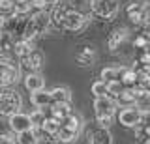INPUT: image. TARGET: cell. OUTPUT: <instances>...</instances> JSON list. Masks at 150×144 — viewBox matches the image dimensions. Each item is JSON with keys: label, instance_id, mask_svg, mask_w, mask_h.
Here are the masks:
<instances>
[{"label": "cell", "instance_id": "cell-1", "mask_svg": "<svg viewBox=\"0 0 150 144\" xmlns=\"http://www.w3.org/2000/svg\"><path fill=\"white\" fill-rule=\"evenodd\" d=\"M116 110H118V107H116L115 99H111L109 96L94 99V114H96L98 125H101V127H109L112 124V120L116 116Z\"/></svg>", "mask_w": 150, "mask_h": 144}, {"label": "cell", "instance_id": "cell-2", "mask_svg": "<svg viewBox=\"0 0 150 144\" xmlns=\"http://www.w3.org/2000/svg\"><path fill=\"white\" fill-rule=\"evenodd\" d=\"M23 97L15 88H4L0 92V116H11L21 110Z\"/></svg>", "mask_w": 150, "mask_h": 144}, {"label": "cell", "instance_id": "cell-3", "mask_svg": "<svg viewBox=\"0 0 150 144\" xmlns=\"http://www.w3.org/2000/svg\"><path fill=\"white\" fill-rule=\"evenodd\" d=\"M88 8L94 15L101 17L105 21H111L118 13V2L116 0H88Z\"/></svg>", "mask_w": 150, "mask_h": 144}, {"label": "cell", "instance_id": "cell-4", "mask_svg": "<svg viewBox=\"0 0 150 144\" xmlns=\"http://www.w3.org/2000/svg\"><path fill=\"white\" fill-rule=\"evenodd\" d=\"M86 25H88V15L86 13L77 11V10H73V8H68L60 28L69 30V32H81V30L86 28Z\"/></svg>", "mask_w": 150, "mask_h": 144}, {"label": "cell", "instance_id": "cell-5", "mask_svg": "<svg viewBox=\"0 0 150 144\" xmlns=\"http://www.w3.org/2000/svg\"><path fill=\"white\" fill-rule=\"evenodd\" d=\"M116 118H118L120 125H124V127H135L143 120H146V114H143V110L137 105H128V107H120Z\"/></svg>", "mask_w": 150, "mask_h": 144}, {"label": "cell", "instance_id": "cell-6", "mask_svg": "<svg viewBox=\"0 0 150 144\" xmlns=\"http://www.w3.org/2000/svg\"><path fill=\"white\" fill-rule=\"evenodd\" d=\"M126 13H128L129 21L135 22V25H146L148 22V6L146 2H131L128 8H126Z\"/></svg>", "mask_w": 150, "mask_h": 144}, {"label": "cell", "instance_id": "cell-7", "mask_svg": "<svg viewBox=\"0 0 150 144\" xmlns=\"http://www.w3.org/2000/svg\"><path fill=\"white\" fill-rule=\"evenodd\" d=\"M19 81V67L15 64H0V88H11Z\"/></svg>", "mask_w": 150, "mask_h": 144}, {"label": "cell", "instance_id": "cell-8", "mask_svg": "<svg viewBox=\"0 0 150 144\" xmlns=\"http://www.w3.org/2000/svg\"><path fill=\"white\" fill-rule=\"evenodd\" d=\"M8 127L11 133H21V131H26V129H34L32 127V122H30V116L21 112V110L11 114V116H8Z\"/></svg>", "mask_w": 150, "mask_h": 144}, {"label": "cell", "instance_id": "cell-9", "mask_svg": "<svg viewBox=\"0 0 150 144\" xmlns=\"http://www.w3.org/2000/svg\"><path fill=\"white\" fill-rule=\"evenodd\" d=\"M19 60H21V66L26 69V73H36V71L41 69V66H43V54H41L38 49H34L30 54H26V56H23Z\"/></svg>", "mask_w": 150, "mask_h": 144}, {"label": "cell", "instance_id": "cell-10", "mask_svg": "<svg viewBox=\"0 0 150 144\" xmlns=\"http://www.w3.org/2000/svg\"><path fill=\"white\" fill-rule=\"evenodd\" d=\"M88 142L90 144H112V135L109 131V127H92L88 131Z\"/></svg>", "mask_w": 150, "mask_h": 144}, {"label": "cell", "instance_id": "cell-11", "mask_svg": "<svg viewBox=\"0 0 150 144\" xmlns=\"http://www.w3.org/2000/svg\"><path fill=\"white\" fill-rule=\"evenodd\" d=\"M128 38V30L124 28V26H120V28H115L109 34V38H107V49L111 51V53H115V51L120 49V45L126 41Z\"/></svg>", "mask_w": 150, "mask_h": 144}, {"label": "cell", "instance_id": "cell-12", "mask_svg": "<svg viewBox=\"0 0 150 144\" xmlns=\"http://www.w3.org/2000/svg\"><path fill=\"white\" fill-rule=\"evenodd\" d=\"M30 103L36 107V109H47L53 99H51V94L45 90V88H40L36 92H30Z\"/></svg>", "mask_w": 150, "mask_h": 144}, {"label": "cell", "instance_id": "cell-13", "mask_svg": "<svg viewBox=\"0 0 150 144\" xmlns=\"http://www.w3.org/2000/svg\"><path fill=\"white\" fill-rule=\"evenodd\" d=\"M47 109H49V116H53V118L58 120V122H62L68 114L73 112L71 105H69V103H60V101H53Z\"/></svg>", "mask_w": 150, "mask_h": 144}, {"label": "cell", "instance_id": "cell-14", "mask_svg": "<svg viewBox=\"0 0 150 144\" xmlns=\"http://www.w3.org/2000/svg\"><path fill=\"white\" fill-rule=\"evenodd\" d=\"M34 49L36 47L30 39H15L13 41V47H11V53L15 54L17 58H23V56H26V54H30Z\"/></svg>", "mask_w": 150, "mask_h": 144}, {"label": "cell", "instance_id": "cell-15", "mask_svg": "<svg viewBox=\"0 0 150 144\" xmlns=\"http://www.w3.org/2000/svg\"><path fill=\"white\" fill-rule=\"evenodd\" d=\"M23 82H25V88L28 92H36V90H40V88L45 86L43 77H41L38 71L36 73H26L25 79H23Z\"/></svg>", "mask_w": 150, "mask_h": 144}, {"label": "cell", "instance_id": "cell-16", "mask_svg": "<svg viewBox=\"0 0 150 144\" xmlns=\"http://www.w3.org/2000/svg\"><path fill=\"white\" fill-rule=\"evenodd\" d=\"M94 62H96V51H94V47H84L81 53L77 54V64L81 67H88V66H92Z\"/></svg>", "mask_w": 150, "mask_h": 144}, {"label": "cell", "instance_id": "cell-17", "mask_svg": "<svg viewBox=\"0 0 150 144\" xmlns=\"http://www.w3.org/2000/svg\"><path fill=\"white\" fill-rule=\"evenodd\" d=\"M49 94L53 101H60V103H69L71 101V92L66 86H54L53 90H49Z\"/></svg>", "mask_w": 150, "mask_h": 144}, {"label": "cell", "instance_id": "cell-18", "mask_svg": "<svg viewBox=\"0 0 150 144\" xmlns=\"http://www.w3.org/2000/svg\"><path fill=\"white\" fill-rule=\"evenodd\" d=\"M58 127H60V122H58V120H54L53 116H45V120H43V122H41V125H40V129L47 135V137H51V138L56 135Z\"/></svg>", "mask_w": 150, "mask_h": 144}, {"label": "cell", "instance_id": "cell-19", "mask_svg": "<svg viewBox=\"0 0 150 144\" xmlns=\"http://www.w3.org/2000/svg\"><path fill=\"white\" fill-rule=\"evenodd\" d=\"M40 137H38L36 129H26V131L15 133V142L17 144H38Z\"/></svg>", "mask_w": 150, "mask_h": 144}, {"label": "cell", "instance_id": "cell-20", "mask_svg": "<svg viewBox=\"0 0 150 144\" xmlns=\"http://www.w3.org/2000/svg\"><path fill=\"white\" fill-rule=\"evenodd\" d=\"M115 103L116 107H128V105H135V99H133V94H131V88H122V92L115 97Z\"/></svg>", "mask_w": 150, "mask_h": 144}, {"label": "cell", "instance_id": "cell-21", "mask_svg": "<svg viewBox=\"0 0 150 144\" xmlns=\"http://www.w3.org/2000/svg\"><path fill=\"white\" fill-rule=\"evenodd\" d=\"M118 81L122 82V86L131 88V86L135 84V69H131V67H120Z\"/></svg>", "mask_w": 150, "mask_h": 144}, {"label": "cell", "instance_id": "cell-22", "mask_svg": "<svg viewBox=\"0 0 150 144\" xmlns=\"http://www.w3.org/2000/svg\"><path fill=\"white\" fill-rule=\"evenodd\" d=\"M118 75H120V67L118 66H109V67H103L101 69V81L103 82L118 81Z\"/></svg>", "mask_w": 150, "mask_h": 144}, {"label": "cell", "instance_id": "cell-23", "mask_svg": "<svg viewBox=\"0 0 150 144\" xmlns=\"http://www.w3.org/2000/svg\"><path fill=\"white\" fill-rule=\"evenodd\" d=\"M32 11V6H30V0H25V2H15V6H13V13L15 15H30Z\"/></svg>", "mask_w": 150, "mask_h": 144}, {"label": "cell", "instance_id": "cell-24", "mask_svg": "<svg viewBox=\"0 0 150 144\" xmlns=\"http://www.w3.org/2000/svg\"><path fill=\"white\" fill-rule=\"evenodd\" d=\"M105 84H107V96H109L111 99H115L122 92V88H124L120 81H109V82H105Z\"/></svg>", "mask_w": 150, "mask_h": 144}, {"label": "cell", "instance_id": "cell-25", "mask_svg": "<svg viewBox=\"0 0 150 144\" xmlns=\"http://www.w3.org/2000/svg\"><path fill=\"white\" fill-rule=\"evenodd\" d=\"M28 116H30L32 127L36 129V127H40V125H41V122H43V120H45V110H43V109H36L34 112H30Z\"/></svg>", "mask_w": 150, "mask_h": 144}, {"label": "cell", "instance_id": "cell-26", "mask_svg": "<svg viewBox=\"0 0 150 144\" xmlns=\"http://www.w3.org/2000/svg\"><path fill=\"white\" fill-rule=\"evenodd\" d=\"M92 94H94V97H103V96H107V84L103 81H96L92 84Z\"/></svg>", "mask_w": 150, "mask_h": 144}, {"label": "cell", "instance_id": "cell-27", "mask_svg": "<svg viewBox=\"0 0 150 144\" xmlns=\"http://www.w3.org/2000/svg\"><path fill=\"white\" fill-rule=\"evenodd\" d=\"M51 0H30V6L32 11H47L51 8Z\"/></svg>", "mask_w": 150, "mask_h": 144}, {"label": "cell", "instance_id": "cell-28", "mask_svg": "<svg viewBox=\"0 0 150 144\" xmlns=\"http://www.w3.org/2000/svg\"><path fill=\"white\" fill-rule=\"evenodd\" d=\"M133 45L135 47H139V49H148V36L146 34H141V36H137L135 38V41H133Z\"/></svg>", "mask_w": 150, "mask_h": 144}, {"label": "cell", "instance_id": "cell-29", "mask_svg": "<svg viewBox=\"0 0 150 144\" xmlns=\"http://www.w3.org/2000/svg\"><path fill=\"white\" fill-rule=\"evenodd\" d=\"M0 144H17L15 142V133H11V131L2 133L0 135Z\"/></svg>", "mask_w": 150, "mask_h": 144}, {"label": "cell", "instance_id": "cell-30", "mask_svg": "<svg viewBox=\"0 0 150 144\" xmlns=\"http://www.w3.org/2000/svg\"><path fill=\"white\" fill-rule=\"evenodd\" d=\"M15 0H0V11H13Z\"/></svg>", "mask_w": 150, "mask_h": 144}, {"label": "cell", "instance_id": "cell-31", "mask_svg": "<svg viewBox=\"0 0 150 144\" xmlns=\"http://www.w3.org/2000/svg\"><path fill=\"white\" fill-rule=\"evenodd\" d=\"M139 62H141V66H148V62H150V56H148V49H144V51H143V54H141Z\"/></svg>", "mask_w": 150, "mask_h": 144}, {"label": "cell", "instance_id": "cell-32", "mask_svg": "<svg viewBox=\"0 0 150 144\" xmlns=\"http://www.w3.org/2000/svg\"><path fill=\"white\" fill-rule=\"evenodd\" d=\"M15 2H25V0H15Z\"/></svg>", "mask_w": 150, "mask_h": 144}, {"label": "cell", "instance_id": "cell-33", "mask_svg": "<svg viewBox=\"0 0 150 144\" xmlns=\"http://www.w3.org/2000/svg\"><path fill=\"white\" fill-rule=\"evenodd\" d=\"M56 144H62V142H56Z\"/></svg>", "mask_w": 150, "mask_h": 144}, {"label": "cell", "instance_id": "cell-34", "mask_svg": "<svg viewBox=\"0 0 150 144\" xmlns=\"http://www.w3.org/2000/svg\"><path fill=\"white\" fill-rule=\"evenodd\" d=\"M0 21H2V17H0Z\"/></svg>", "mask_w": 150, "mask_h": 144}]
</instances>
